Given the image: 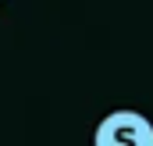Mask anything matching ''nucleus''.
Instances as JSON below:
<instances>
[{
  "label": "nucleus",
  "instance_id": "1",
  "mask_svg": "<svg viewBox=\"0 0 153 146\" xmlns=\"http://www.w3.org/2000/svg\"><path fill=\"white\" fill-rule=\"evenodd\" d=\"M93 146H153V125L139 110H111L96 125Z\"/></svg>",
  "mask_w": 153,
  "mask_h": 146
}]
</instances>
